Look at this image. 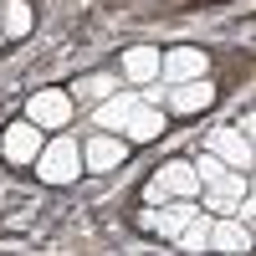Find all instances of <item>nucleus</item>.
I'll return each mask as SVG.
<instances>
[{
	"instance_id": "9d476101",
	"label": "nucleus",
	"mask_w": 256,
	"mask_h": 256,
	"mask_svg": "<svg viewBox=\"0 0 256 256\" xmlns=\"http://www.w3.org/2000/svg\"><path fill=\"white\" fill-rule=\"evenodd\" d=\"M241 195H246V180H241V174H220L216 184H210V200H205V205H210V210H236Z\"/></svg>"
},
{
	"instance_id": "ddd939ff",
	"label": "nucleus",
	"mask_w": 256,
	"mask_h": 256,
	"mask_svg": "<svg viewBox=\"0 0 256 256\" xmlns=\"http://www.w3.org/2000/svg\"><path fill=\"white\" fill-rule=\"evenodd\" d=\"M123 128H128V138H159V134H164V118H159L154 108H134Z\"/></svg>"
},
{
	"instance_id": "6e6552de",
	"label": "nucleus",
	"mask_w": 256,
	"mask_h": 256,
	"mask_svg": "<svg viewBox=\"0 0 256 256\" xmlns=\"http://www.w3.org/2000/svg\"><path fill=\"white\" fill-rule=\"evenodd\" d=\"M123 154H128L123 138H108V134H102V138H92L88 148H82V164H92V169H113V164H123Z\"/></svg>"
},
{
	"instance_id": "4468645a",
	"label": "nucleus",
	"mask_w": 256,
	"mask_h": 256,
	"mask_svg": "<svg viewBox=\"0 0 256 256\" xmlns=\"http://www.w3.org/2000/svg\"><path fill=\"white\" fill-rule=\"evenodd\" d=\"M210 241H216L220 251H241V246H246V226L220 220V226H210Z\"/></svg>"
},
{
	"instance_id": "39448f33",
	"label": "nucleus",
	"mask_w": 256,
	"mask_h": 256,
	"mask_svg": "<svg viewBox=\"0 0 256 256\" xmlns=\"http://www.w3.org/2000/svg\"><path fill=\"white\" fill-rule=\"evenodd\" d=\"M159 72H164L169 82H195V77H205V52L180 46V52H169V56L159 62Z\"/></svg>"
},
{
	"instance_id": "2eb2a0df",
	"label": "nucleus",
	"mask_w": 256,
	"mask_h": 256,
	"mask_svg": "<svg viewBox=\"0 0 256 256\" xmlns=\"http://www.w3.org/2000/svg\"><path fill=\"white\" fill-rule=\"evenodd\" d=\"M180 246H184V251H205V246H210V220L195 216V220L180 230Z\"/></svg>"
},
{
	"instance_id": "20e7f679",
	"label": "nucleus",
	"mask_w": 256,
	"mask_h": 256,
	"mask_svg": "<svg viewBox=\"0 0 256 256\" xmlns=\"http://www.w3.org/2000/svg\"><path fill=\"white\" fill-rule=\"evenodd\" d=\"M0 148H6V159H10V164H31V159L41 154V128H36L31 118H26V123H10Z\"/></svg>"
},
{
	"instance_id": "1a4fd4ad",
	"label": "nucleus",
	"mask_w": 256,
	"mask_h": 256,
	"mask_svg": "<svg viewBox=\"0 0 256 256\" xmlns=\"http://www.w3.org/2000/svg\"><path fill=\"white\" fill-rule=\"evenodd\" d=\"M195 216H200L195 205H174V210H164V216H144V226H148V230H159V236H180V230L195 220Z\"/></svg>"
},
{
	"instance_id": "f03ea898",
	"label": "nucleus",
	"mask_w": 256,
	"mask_h": 256,
	"mask_svg": "<svg viewBox=\"0 0 256 256\" xmlns=\"http://www.w3.org/2000/svg\"><path fill=\"white\" fill-rule=\"evenodd\" d=\"M200 190V174L195 164H164L154 180H148V200H164V195H195Z\"/></svg>"
},
{
	"instance_id": "9b49d317",
	"label": "nucleus",
	"mask_w": 256,
	"mask_h": 256,
	"mask_svg": "<svg viewBox=\"0 0 256 256\" xmlns=\"http://www.w3.org/2000/svg\"><path fill=\"white\" fill-rule=\"evenodd\" d=\"M134 108H144V98H134V92H118L113 102H102V108H98V128H123Z\"/></svg>"
},
{
	"instance_id": "f3484780",
	"label": "nucleus",
	"mask_w": 256,
	"mask_h": 256,
	"mask_svg": "<svg viewBox=\"0 0 256 256\" xmlns=\"http://www.w3.org/2000/svg\"><path fill=\"white\" fill-rule=\"evenodd\" d=\"M195 174H200V180H205V184H216V180H220V174H226V164H220V159H216V154H205V159H200V164H195Z\"/></svg>"
},
{
	"instance_id": "a211bd4d",
	"label": "nucleus",
	"mask_w": 256,
	"mask_h": 256,
	"mask_svg": "<svg viewBox=\"0 0 256 256\" xmlns=\"http://www.w3.org/2000/svg\"><path fill=\"white\" fill-rule=\"evenodd\" d=\"M77 92H82V98H102V92H113V77H88Z\"/></svg>"
},
{
	"instance_id": "f8f14e48",
	"label": "nucleus",
	"mask_w": 256,
	"mask_h": 256,
	"mask_svg": "<svg viewBox=\"0 0 256 256\" xmlns=\"http://www.w3.org/2000/svg\"><path fill=\"white\" fill-rule=\"evenodd\" d=\"M123 72L134 77V82H148V77H159V52L154 46H134L123 56Z\"/></svg>"
},
{
	"instance_id": "7ed1b4c3",
	"label": "nucleus",
	"mask_w": 256,
	"mask_h": 256,
	"mask_svg": "<svg viewBox=\"0 0 256 256\" xmlns=\"http://www.w3.org/2000/svg\"><path fill=\"white\" fill-rule=\"evenodd\" d=\"M31 123L36 128H67V118H72V98L67 92H56V88H46V92H36L31 98Z\"/></svg>"
},
{
	"instance_id": "dca6fc26",
	"label": "nucleus",
	"mask_w": 256,
	"mask_h": 256,
	"mask_svg": "<svg viewBox=\"0 0 256 256\" xmlns=\"http://www.w3.org/2000/svg\"><path fill=\"white\" fill-rule=\"evenodd\" d=\"M0 20H6V31H10V36L31 31V6H26V0H10V6H6V16H0Z\"/></svg>"
},
{
	"instance_id": "f257e3e1",
	"label": "nucleus",
	"mask_w": 256,
	"mask_h": 256,
	"mask_svg": "<svg viewBox=\"0 0 256 256\" xmlns=\"http://www.w3.org/2000/svg\"><path fill=\"white\" fill-rule=\"evenodd\" d=\"M77 169H82V148H77V138H52V144L36 154V174L46 180V184H67V180H77Z\"/></svg>"
},
{
	"instance_id": "0eeeda50",
	"label": "nucleus",
	"mask_w": 256,
	"mask_h": 256,
	"mask_svg": "<svg viewBox=\"0 0 256 256\" xmlns=\"http://www.w3.org/2000/svg\"><path fill=\"white\" fill-rule=\"evenodd\" d=\"M210 102H216V88H210L205 77L180 82V88L169 92V108H180V113H200V108H210Z\"/></svg>"
},
{
	"instance_id": "423d86ee",
	"label": "nucleus",
	"mask_w": 256,
	"mask_h": 256,
	"mask_svg": "<svg viewBox=\"0 0 256 256\" xmlns=\"http://www.w3.org/2000/svg\"><path fill=\"white\" fill-rule=\"evenodd\" d=\"M210 148H216V159H230L236 169L251 164V138L236 134V128H216V134H210Z\"/></svg>"
}]
</instances>
